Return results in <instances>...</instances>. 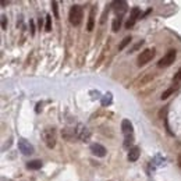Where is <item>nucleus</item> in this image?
Listing matches in <instances>:
<instances>
[{"instance_id": "f257e3e1", "label": "nucleus", "mask_w": 181, "mask_h": 181, "mask_svg": "<svg viewBox=\"0 0 181 181\" xmlns=\"http://www.w3.org/2000/svg\"><path fill=\"white\" fill-rule=\"evenodd\" d=\"M82 16H84V10H82V7L78 4H74L71 7V10H70V14H68V18H70V22L73 24V25H80L81 21H82Z\"/></svg>"}, {"instance_id": "f03ea898", "label": "nucleus", "mask_w": 181, "mask_h": 181, "mask_svg": "<svg viewBox=\"0 0 181 181\" xmlns=\"http://www.w3.org/2000/svg\"><path fill=\"white\" fill-rule=\"evenodd\" d=\"M42 139L45 145L48 146V148H54V145H56V139H57V135H56V130L54 128H46V130H43L42 133Z\"/></svg>"}, {"instance_id": "7ed1b4c3", "label": "nucleus", "mask_w": 181, "mask_h": 181, "mask_svg": "<svg viewBox=\"0 0 181 181\" xmlns=\"http://www.w3.org/2000/svg\"><path fill=\"white\" fill-rule=\"evenodd\" d=\"M174 60H176V50H174V49H171V50H169V52H167V53H166L165 56L159 60L157 67H160V68H163V67H169V66H171V64L174 63Z\"/></svg>"}, {"instance_id": "20e7f679", "label": "nucleus", "mask_w": 181, "mask_h": 181, "mask_svg": "<svg viewBox=\"0 0 181 181\" xmlns=\"http://www.w3.org/2000/svg\"><path fill=\"white\" fill-rule=\"evenodd\" d=\"M75 137L80 138L81 141L86 142V141H89V138H90V131L84 125V124H78L77 128H75Z\"/></svg>"}, {"instance_id": "39448f33", "label": "nucleus", "mask_w": 181, "mask_h": 181, "mask_svg": "<svg viewBox=\"0 0 181 181\" xmlns=\"http://www.w3.org/2000/svg\"><path fill=\"white\" fill-rule=\"evenodd\" d=\"M155 56V49H145L144 52H141L138 56V66H144V64L149 63Z\"/></svg>"}, {"instance_id": "423d86ee", "label": "nucleus", "mask_w": 181, "mask_h": 181, "mask_svg": "<svg viewBox=\"0 0 181 181\" xmlns=\"http://www.w3.org/2000/svg\"><path fill=\"white\" fill-rule=\"evenodd\" d=\"M18 149H20V152H21L22 155H32L33 152H35L33 146L28 142L27 139H24V138L18 139Z\"/></svg>"}, {"instance_id": "0eeeda50", "label": "nucleus", "mask_w": 181, "mask_h": 181, "mask_svg": "<svg viewBox=\"0 0 181 181\" xmlns=\"http://www.w3.org/2000/svg\"><path fill=\"white\" fill-rule=\"evenodd\" d=\"M141 14V10H139V7H133V10H131V14H130V18H128V21L125 22V28H130L133 27L134 24H135V21H137V18H138V16Z\"/></svg>"}, {"instance_id": "6e6552de", "label": "nucleus", "mask_w": 181, "mask_h": 181, "mask_svg": "<svg viewBox=\"0 0 181 181\" xmlns=\"http://www.w3.org/2000/svg\"><path fill=\"white\" fill-rule=\"evenodd\" d=\"M90 152L95 155V156H98V157H103L105 155H106V148L105 146H102L100 144H92L90 145Z\"/></svg>"}, {"instance_id": "1a4fd4ad", "label": "nucleus", "mask_w": 181, "mask_h": 181, "mask_svg": "<svg viewBox=\"0 0 181 181\" xmlns=\"http://www.w3.org/2000/svg\"><path fill=\"white\" fill-rule=\"evenodd\" d=\"M113 7H114V13L117 14V17H123V14L127 11L125 1H116V3H113Z\"/></svg>"}, {"instance_id": "9d476101", "label": "nucleus", "mask_w": 181, "mask_h": 181, "mask_svg": "<svg viewBox=\"0 0 181 181\" xmlns=\"http://www.w3.org/2000/svg\"><path fill=\"white\" fill-rule=\"evenodd\" d=\"M121 131L124 134V137H128V135H133V124L130 120H123L121 123Z\"/></svg>"}, {"instance_id": "9b49d317", "label": "nucleus", "mask_w": 181, "mask_h": 181, "mask_svg": "<svg viewBox=\"0 0 181 181\" xmlns=\"http://www.w3.org/2000/svg\"><path fill=\"white\" fill-rule=\"evenodd\" d=\"M139 153H141L139 148L138 146H134L133 149H130V152H128V160L130 162H137L139 157Z\"/></svg>"}, {"instance_id": "f8f14e48", "label": "nucleus", "mask_w": 181, "mask_h": 181, "mask_svg": "<svg viewBox=\"0 0 181 181\" xmlns=\"http://www.w3.org/2000/svg\"><path fill=\"white\" fill-rule=\"evenodd\" d=\"M93 25H95V7H92V9H90V13H89V21H88L86 29H88V31H92V29H93Z\"/></svg>"}, {"instance_id": "ddd939ff", "label": "nucleus", "mask_w": 181, "mask_h": 181, "mask_svg": "<svg viewBox=\"0 0 181 181\" xmlns=\"http://www.w3.org/2000/svg\"><path fill=\"white\" fill-rule=\"evenodd\" d=\"M42 167V162L41 160H31L27 163V169L29 170H39Z\"/></svg>"}, {"instance_id": "4468645a", "label": "nucleus", "mask_w": 181, "mask_h": 181, "mask_svg": "<svg viewBox=\"0 0 181 181\" xmlns=\"http://www.w3.org/2000/svg\"><path fill=\"white\" fill-rule=\"evenodd\" d=\"M177 89H178V85H176V86H170L169 89H167V90H165V92L162 93V96H160V98H162V100H165V99H167V98H169V96H170L171 93H174V92H176Z\"/></svg>"}, {"instance_id": "2eb2a0df", "label": "nucleus", "mask_w": 181, "mask_h": 181, "mask_svg": "<svg viewBox=\"0 0 181 181\" xmlns=\"http://www.w3.org/2000/svg\"><path fill=\"white\" fill-rule=\"evenodd\" d=\"M121 17H117V18H116V20H114V21H113V31L114 32H117L118 29H120V25H121Z\"/></svg>"}, {"instance_id": "dca6fc26", "label": "nucleus", "mask_w": 181, "mask_h": 181, "mask_svg": "<svg viewBox=\"0 0 181 181\" xmlns=\"http://www.w3.org/2000/svg\"><path fill=\"white\" fill-rule=\"evenodd\" d=\"M112 100H113L112 93H106L105 98L102 99V105H103V106H107V105H110V103H112Z\"/></svg>"}, {"instance_id": "f3484780", "label": "nucleus", "mask_w": 181, "mask_h": 181, "mask_svg": "<svg viewBox=\"0 0 181 181\" xmlns=\"http://www.w3.org/2000/svg\"><path fill=\"white\" fill-rule=\"evenodd\" d=\"M130 42H131V36L124 38V39H123V42L120 43V45H118V49H120V50H123V49L125 48V46H127V45H128Z\"/></svg>"}, {"instance_id": "a211bd4d", "label": "nucleus", "mask_w": 181, "mask_h": 181, "mask_svg": "<svg viewBox=\"0 0 181 181\" xmlns=\"http://www.w3.org/2000/svg\"><path fill=\"white\" fill-rule=\"evenodd\" d=\"M134 144V135H128V137H125V139H124V146L125 148H128L130 145Z\"/></svg>"}, {"instance_id": "6ab92c4d", "label": "nucleus", "mask_w": 181, "mask_h": 181, "mask_svg": "<svg viewBox=\"0 0 181 181\" xmlns=\"http://www.w3.org/2000/svg\"><path fill=\"white\" fill-rule=\"evenodd\" d=\"M45 29L46 31H52V16L49 14V16H46V27H45Z\"/></svg>"}, {"instance_id": "aec40b11", "label": "nucleus", "mask_w": 181, "mask_h": 181, "mask_svg": "<svg viewBox=\"0 0 181 181\" xmlns=\"http://www.w3.org/2000/svg\"><path fill=\"white\" fill-rule=\"evenodd\" d=\"M52 7H53L54 17H56V18H59V9H57V1H52Z\"/></svg>"}, {"instance_id": "412c9836", "label": "nucleus", "mask_w": 181, "mask_h": 181, "mask_svg": "<svg viewBox=\"0 0 181 181\" xmlns=\"http://www.w3.org/2000/svg\"><path fill=\"white\" fill-rule=\"evenodd\" d=\"M173 81H174V82H180V81H181V68L177 71V74L174 75V80H173Z\"/></svg>"}, {"instance_id": "4be33fe9", "label": "nucleus", "mask_w": 181, "mask_h": 181, "mask_svg": "<svg viewBox=\"0 0 181 181\" xmlns=\"http://www.w3.org/2000/svg\"><path fill=\"white\" fill-rule=\"evenodd\" d=\"M1 28H3V29L7 28V17L6 16H1Z\"/></svg>"}, {"instance_id": "5701e85b", "label": "nucleus", "mask_w": 181, "mask_h": 181, "mask_svg": "<svg viewBox=\"0 0 181 181\" xmlns=\"http://www.w3.org/2000/svg\"><path fill=\"white\" fill-rule=\"evenodd\" d=\"M29 24H31V33L33 35V33H35V25H33V21H29Z\"/></svg>"}]
</instances>
